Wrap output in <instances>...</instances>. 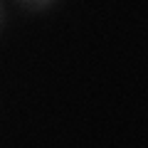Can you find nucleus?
Returning <instances> with one entry per match:
<instances>
[{
    "mask_svg": "<svg viewBox=\"0 0 148 148\" xmlns=\"http://www.w3.org/2000/svg\"><path fill=\"white\" fill-rule=\"evenodd\" d=\"M3 20H5V10H3V3H0V27H3Z\"/></svg>",
    "mask_w": 148,
    "mask_h": 148,
    "instance_id": "2",
    "label": "nucleus"
},
{
    "mask_svg": "<svg viewBox=\"0 0 148 148\" xmlns=\"http://www.w3.org/2000/svg\"><path fill=\"white\" fill-rule=\"evenodd\" d=\"M20 8H25V10H30V12H42V10H47V8H52L57 0H15Z\"/></svg>",
    "mask_w": 148,
    "mask_h": 148,
    "instance_id": "1",
    "label": "nucleus"
}]
</instances>
